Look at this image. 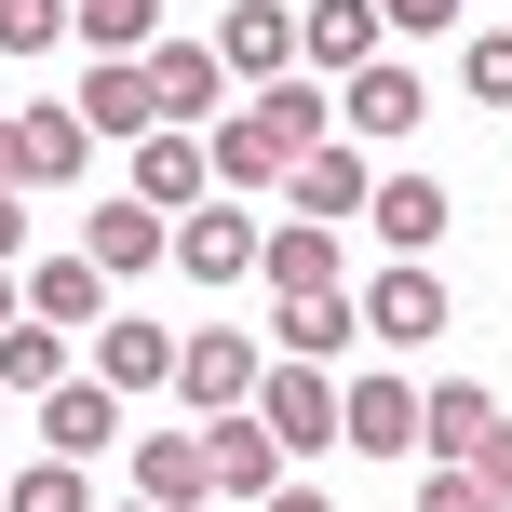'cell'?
<instances>
[{
    "label": "cell",
    "mask_w": 512,
    "mask_h": 512,
    "mask_svg": "<svg viewBox=\"0 0 512 512\" xmlns=\"http://www.w3.org/2000/svg\"><path fill=\"white\" fill-rule=\"evenodd\" d=\"M445 270L432 256H378V270H364V337H378V351H432L445 337Z\"/></svg>",
    "instance_id": "obj_1"
},
{
    "label": "cell",
    "mask_w": 512,
    "mask_h": 512,
    "mask_svg": "<svg viewBox=\"0 0 512 512\" xmlns=\"http://www.w3.org/2000/svg\"><path fill=\"white\" fill-rule=\"evenodd\" d=\"M256 378H270V351H256L243 324L176 337V405H189V418H230V405H256Z\"/></svg>",
    "instance_id": "obj_2"
},
{
    "label": "cell",
    "mask_w": 512,
    "mask_h": 512,
    "mask_svg": "<svg viewBox=\"0 0 512 512\" xmlns=\"http://www.w3.org/2000/svg\"><path fill=\"white\" fill-rule=\"evenodd\" d=\"M337 445H364V459H418V378L364 364V378L337 391Z\"/></svg>",
    "instance_id": "obj_3"
},
{
    "label": "cell",
    "mask_w": 512,
    "mask_h": 512,
    "mask_svg": "<svg viewBox=\"0 0 512 512\" xmlns=\"http://www.w3.org/2000/svg\"><path fill=\"white\" fill-rule=\"evenodd\" d=\"M256 418H270V445H283V459H310V445H337V378H324V364H283V351H270V378H256Z\"/></svg>",
    "instance_id": "obj_4"
},
{
    "label": "cell",
    "mask_w": 512,
    "mask_h": 512,
    "mask_svg": "<svg viewBox=\"0 0 512 512\" xmlns=\"http://www.w3.org/2000/svg\"><path fill=\"white\" fill-rule=\"evenodd\" d=\"M149 108L176 135H216V108H230V68H216V41H149Z\"/></svg>",
    "instance_id": "obj_5"
},
{
    "label": "cell",
    "mask_w": 512,
    "mask_h": 512,
    "mask_svg": "<svg viewBox=\"0 0 512 512\" xmlns=\"http://www.w3.org/2000/svg\"><path fill=\"white\" fill-rule=\"evenodd\" d=\"M378 0H297V68L310 81H351V68H378Z\"/></svg>",
    "instance_id": "obj_6"
},
{
    "label": "cell",
    "mask_w": 512,
    "mask_h": 512,
    "mask_svg": "<svg viewBox=\"0 0 512 512\" xmlns=\"http://www.w3.org/2000/svg\"><path fill=\"white\" fill-rule=\"evenodd\" d=\"M216 68H230L243 95L283 81V68H297V0H230V14H216Z\"/></svg>",
    "instance_id": "obj_7"
},
{
    "label": "cell",
    "mask_w": 512,
    "mask_h": 512,
    "mask_svg": "<svg viewBox=\"0 0 512 512\" xmlns=\"http://www.w3.org/2000/svg\"><path fill=\"white\" fill-rule=\"evenodd\" d=\"M81 256H95L108 283H149L162 256H176V216H149V203L122 189V203H95V216H81Z\"/></svg>",
    "instance_id": "obj_8"
},
{
    "label": "cell",
    "mask_w": 512,
    "mask_h": 512,
    "mask_svg": "<svg viewBox=\"0 0 512 512\" xmlns=\"http://www.w3.org/2000/svg\"><path fill=\"white\" fill-rule=\"evenodd\" d=\"M203 472H216V499H270L297 459L270 445V418H256V405H230V418H203Z\"/></svg>",
    "instance_id": "obj_9"
},
{
    "label": "cell",
    "mask_w": 512,
    "mask_h": 512,
    "mask_svg": "<svg viewBox=\"0 0 512 512\" xmlns=\"http://www.w3.org/2000/svg\"><path fill=\"white\" fill-rule=\"evenodd\" d=\"M176 270H189V283H243V270H256V203H230V189L189 203V216H176Z\"/></svg>",
    "instance_id": "obj_10"
},
{
    "label": "cell",
    "mask_w": 512,
    "mask_h": 512,
    "mask_svg": "<svg viewBox=\"0 0 512 512\" xmlns=\"http://www.w3.org/2000/svg\"><path fill=\"white\" fill-rule=\"evenodd\" d=\"M135 203H149V216L216 203V162H203V135H176V122H149V135H135Z\"/></svg>",
    "instance_id": "obj_11"
},
{
    "label": "cell",
    "mask_w": 512,
    "mask_h": 512,
    "mask_svg": "<svg viewBox=\"0 0 512 512\" xmlns=\"http://www.w3.org/2000/svg\"><path fill=\"white\" fill-rule=\"evenodd\" d=\"M95 378L122 391V405H149V391H176V337H162L149 310H108L95 324Z\"/></svg>",
    "instance_id": "obj_12"
},
{
    "label": "cell",
    "mask_w": 512,
    "mask_h": 512,
    "mask_svg": "<svg viewBox=\"0 0 512 512\" xmlns=\"http://www.w3.org/2000/svg\"><path fill=\"white\" fill-rule=\"evenodd\" d=\"M41 445H54V459H108V445H122V391H108L95 364L54 378V391H41Z\"/></svg>",
    "instance_id": "obj_13"
},
{
    "label": "cell",
    "mask_w": 512,
    "mask_h": 512,
    "mask_svg": "<svg viewBox=\"0 0 512 512\" xmlns=\"http://www.w3.org/2000/svg\"><path fill=\"white\" fill-rule=\"evenodd\" d=\"M337 270H351V243H337V230H310V216L256 230V283H270V297H337Z\"/></svg>",
    "instance_id": "obj_14"
},
{
    "label": "cell",
    "mask_w": 512,
    "mask_h": 512,
    "mask_svg": "<svg viewBox=\"0 0 512 512\" xmlns=\"http://www.w3.org/2000/svg\"><path fill=\"white\" fill-rule=\"evenodd\" d=\"M14 283H27V310H41L54 337H95V324H108V270H95L81 243H68V256H41V270H14Z\"/></svg>",
    "instance_id": "obj_15"
},
{
    "label": "cell",
    "mask_w": 512,
    "mask_h": 512,
    "mask_svg": "<svg viewBox=\"0 0 512 512\" xmlns=\"http://www.w3.org/2000/svg\"><path fill=\"white\" fill-rule=\"evenodd\" d=\"M135 499H149V512H203L216 499V472H203V432H135Z\"/></svg>",
    "instance_id": "obj_16"
},
{
    "label": "cell",
    "mask_w": 512,
    "mask_h": 512,
    "mask_svg": "<svg viewBox=\"0 0 512 512\" xmlns=\"http://www.w3.org/2000/svg\"><path fill=\"white\" fill-rule=\"evenodd\" d=\"M364 189H378V176H364V149H297V162H283V203H297L310 230L364 216Z\"/></svg>",
    "instance_id": "obj_17"
},
{
    "label": "cell",
    "mask_w": 512,
    "mask_h": 512,
    "mask_svg": "<svg viewBox=\"0 0 512 512\" xmlns=\"http://www.w3.org/2000/svg\"><path fill=\"white\" fill-rule=\"evenodd\" d=\"M418 108H432V95H418V68H391V54L337 81V122H351V135H378V149H391V135H418Z\"/></svg>",
    "instance_id": "obj_18"
},
{
    "label": "cell",
    "mask_w": 512,
    "mask_h": 512,
    "mask_svg": "<svg viewBox=\"0 0 512 512\" xmlns=\"http://www.w3.org/2000/svg\"><path fill=\"white\" fill-rule=\"evenodd\" d=\"M81 122H95L108 149H135V135L162 122V108H149V54H95V81H81Z\"/></svg>",
    "instance_id": "obj_19"
},
{
    "label": "cell",
    "mask_w": 512,
    "mask_h": 512,
    "mask_svg": "<svg viewBox=\"0 0 512 512\" xmlns=\"http://www.w3.org/2000/svg\"><path fill=\"white\" fill-rule=\"evenodd\" d=\"M486 391H472V378H432V391H418V459H432V472H459L472 459V445H486Z\"/></svg>",
    "instance_id": "obj_20"
},
{
    "label": "cell",
    "mask_w": 512,
    "mask_h": 512,
    "mask_svg": "<svg viewBox=\"0 0 512 512\" xmlns=\"http://www.w3.org/2000/svg\"><path fill=\"white\" fill-rule=\"evenodd\" d=\"M364 230H378L391 256H432L445 243V189L432 176H378V189H364Z\"/></svg>",
    "instance_id": "obj_21"
},
{
    "label": "cell",
    "mask_w": 512,
    "mask_h": 512,
    "mask_svg": "<svg viewBox=\"0 0 512 512\" xmlns=\"http://www.w3.org/2000/svg\"><path fill=\"white\" fill-rule=\"evenodd\" d=\"M351 337H364V297H283L270 310V351L283 364H337Z\"/></svg>",
    "instance_id": "obj_22"
},
{
    "label": "cell",
    "mask_w": 512,
    "mask_h": 512,
    "mask_svg": "<svg viewBox=\"0 0 512 512\" xmlns=\"http://www.w3.org/2000/svg\"><path fill=\"white\" fill-rule=\"evenodd\" d=\"M54 378H81V364H68V337H54L41 310H27V324H0V391H14V405H41Z\"/></svg>",
    "instance_id": "obj_23"
},
{
    "label": "cell",
    "mask_w": 512,
    "mask_h": 512,
    "mask_svg": "<svg viewBox=\"0 0 512 512\" xmlns=\"http://www.w3.org/2000/svg\"><path fill=\"white\" fill-rule=\"evenodd\" d=\"M27 122V162H41V189H68L81 162H95V122H81V108H14Z\"/></svg>",
    "instance_id": "obj_24"
},
{
    "label": "cell",
    "mask_w": 512,
    "mask_h": 512,
    "mask_svg": "<svg viewBox=\"0 0 512 512\" xmlns=\"http://www.w3.org/2000/svg\"><path fill=\"white\" fill-rule=\"evenodd\" d=\"M68 27H81L95 54H149V41H162V0H68Z\"/></svg>",
    "instance_id": "obj_25"
},
{
    "label": "cell",
    "mask_w": 512,
    "mask_h": 512,
    "mask_svg": "<svg viewBox=\"0 0 512 512\" xmlns=\"http://www.w3.org/2000/svg\"><path fill=\"white\" fill-rule=\"evenodd\" d=\"M0 512H95L81 459H41V472H0Z\"/></svg>",
    "instance_id": "obj_26"
},
{
    "label": "cell",
    "mask_w": 512,
    "mask_h": 512,
    "mask_svg": "<svg viewBox=\"0 0 512 512\" xmlns=\"http://www.w3.org/2000/svg\"><path fill=\"white\" fill-rule=\"evenodd\" d=\"M54 41H81V27H68V0H0V54H27V68H41Z\"/></svg>",
    "instance_id": "obj_27"
},
{
    "label": "cell",
    "mask_w": 512,
    "mask_h": 512,
    "mask_svg": "<svg viewBox=\"0 0 512 512\" xmlns=\"http://www.w3.org/2000/svg\"><path fill=\"white\" fill-rule=\"evenodd\" d=\"M459 81H472V108H512V27H486V41L459 54Z\"/></svg>",
    "instance_id": "obj_28"
},
{
    "label": "cell",
    "mask_w": 512,
    "mask_h": 512,
    "mask_svg": "<svg viewBox=\"0 0 512 512\" xmlns=\"http://www.w3.org/2000/svg\"><path fill=\"white\" fill-rule=\"evenodd\" d=\"M418 512H512L486 472H418Z\"/></svg>",
    "instance_id": "obj_29"
},
{
    "label": "cell",
    "mask_w": 512,
    "mask_h": 512,
    "mask_svg": "<svg viewBox=\"0 0 512 512\" xmlns=\"http://www.w3.org/2000/svg\"><path fill=\"white\" fill-rule=\"evenodd\" d=\"M459 14H472V0H378L391 41H432V27H459Z\"/></svg>",
    "instance_id": "obj_30"
},
{
    "label": "cell",
    "mask_w": 512,
    "mask_h": 512,
    "mask_svg": "<svg viewBox=\"0 0 512 512\" xmlns=\"http://www.w3.org/2000/svg\"><path fill=\"white\" fill-rule=\"evenodd\" d=\"M459 472H486V486L512 499V418H486V445H472V459H459Z\"/></svg>",
    "instance_id": "obj_31"
},
{
    "label": "cell",
    "mask_w": 512,
    "mask_h": 512,
    "mask_svg": "<svg viewBox=\"0 0 512 512\" xmlns=\"http://www.w3.org/2000/svg\"><path fill=\"white\" fill-rule=\"evenodd\" d=\"M0 189H41V162H27V122L0 108Z\"/></svg>",
    "instance_id": "obj_32"
},
{
    "label": "cell",
    "mask_w": 512,
    "mask_h": 512,
    "mask_svg": "<svg viewBox=\"0 0 512 512\" xmlns=\"http://www.w3.org/2000/svg\"><path fill=\"white\" fill-rule=\"evenodd\" d=\"M27 256V189H0V270Z\"/></svg>",
    "instance_id": "obj_33"
},
{
    "label": "cell",
    "mask_w": 512,
    "mask_h": 512,
    "mask_svg": "<svg viewBox=\"0 0 512 512\" xmlns=\"http://www.w3.org/2000/svg\"><path fill=\"white\" fill-rule=\"evenodd\" d=\"M256 512H337V499H324V486H297V472H283V486L256 499Z\"/></svg>",
    "instance_id": "obj_34"
},
{
    "label": "cell",
    "mask_w": 512,
    "mask_h": 512,
    "mask_svg": "<svg viewBox=\"0 0 512 512\" xmlns=\"http://www.w3.org/2000/svg\"><path fill=\"white\" fill-rule=\"evenodd\" d=\"M0 324H27V283H14V270H0Z\"/></svg>",
    "instance_id": "obj_35"
},
{
    "label": "cell",
    "mask_w": 512,
    "mask_h": 512,
    "mask_svg": "<svg viewBox=\"0 0 512 512\" xmlns=\"http://www.w3.org/2000/svg\"><path fill=\"white\" fill-rule=\"evenodd\" d=\"M108 512H149V499H108Z\"/></svg>",
    "instance_id": "obj_36"
},
{
    "label": "cell",
    "mask_w": 512,
    "mask_h": 512,
    "mask_svg": "<svg viewBox=\"0 0 512 512\" xmlns=\"http://www.w3.org/2000/svg\"><path fill=\"white\" fill-rule=\"evenodd\" d=\"M0 405H14V391H0Z\"/></svg>",
    "instance_id": "obj_37"
}]
</instances>
